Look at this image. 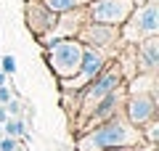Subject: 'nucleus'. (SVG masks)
<instances>
[{
  "instance_id": "f257e3e1",
  "label": "nucleus",
  "mask_w": 159,
  "mask_h": 151,
  "mask_svg": "<svg viewBox=\"0 0 159 151\" xmlns=\"http://www.w3.org/2000/svg\"><path fill=\"white\" fill-rule=\"evenodd\" d=\"M143 143V130L133 127L122 112L111 119L82 130L74 143V151H109V149H138Z\"/></svg>"
},
{
  "instance_id": "f03ea898",
  "label": "nucleus",
  "mask_w": 159,
  "mask_h": 151,
  "mask_svg": "<svg viewBox=\"0 0 159 151\" xmlns=\"http://www.w3.org/2000/svg\"><path fill=\"white\" fill-rule=\"evenodd\" d=\"M125 85V74H122V69H119L117 61H109L106 66L101 69V74L98 77H93L90 82L85 85V88L80 90V109H77V127L88 119V114L93 112V106H96L101 98H106L109 93H114L117 88H122Z\"/></svg>"
},
{
  "instance_id": "7ed1b4c3",
  "label": "nucleus",
  "mask_w": 159,
  "mask_h": 151,
  "mask_svg": "<svg viewBox=\"0 0 159 151\" xmlns=\"http://www.w3.org/2000/svg\"><path fill=\"white\" fill-rule=\"evenodd\" d=\"M82 53H85V45L77 37H58V40L45 43V61L51 66V72L58 77V82L72 80L80 72Z\"/></svg>"
},
{
  "instance_id": "20e7f679",
  "label": "nucleus",
  "mask_w": 159,
  "mask_h": 151,
  "mask_svg": "<svg viewBox=\"0 0 159 151\" xmlns=\"http://www.w3.org/2000/svg\"><path fill=\"white\" fill-rule=\"evenodd\" d=\"M151 34H159V3L157 0H146L143 6H138L130 13V19L119 27V37L133 45L143 37H151Z\"/></svg>"
},
{
  "instance_id": "39448f33",
  "label": "nucleus",
  "mask_w": 159,
  "mask_h": 151,
  "mask_svg": "<svg viewBox=\"0 0 159 151\" xmlns=\"http://www.w3.org/2000/svg\"><path fill=\"white\" fill-rule=\"evenodd\" d=\"M135 11L133 0H88V19L96 24L122 27Z\"/></svg>"
},
{
  "instance_id": "423d86ee",
  "label": "nucleus",
  "mask_w": 159,
  "mask_h": 151,
  "mask_svg": "<svg viewBox=\"0 0 159 151\" xmlns=\"http://www.w3.org/2000/svg\"><path fill=\"white\" fill-rule=\"evenodd\" d=\"M122 114L127 117V122L133 127L141 130L143 125H148L151 119H157V95L151 90H133L125 95V103H122Z\"/></svg>"
},
{
  "instance_id": "0eeeda50",
  "label": "nucleus",
  "mask_w": 159,
  "mask_h": 151,
  "mask_svg": "<svg viewBox=\"0 0 159 151\" xmlns=\"http://www.w3.org/2000/svg\"><path fill=\"white\" fill-rule=\"evenodd\" d=\"M77 40L88 48H98V50H114L119 37V27H111V24H96V21H85L77 32Z\"/></svg>"
},
{
  "instance_id": "6e6552de",
  "label": "nucleus",
  "mask_w": 159,
  "mask_h": 151,
  "mask_svg": "<svg viewBox=\"0 0 159 151\" xmlns=\"http://www.w3.org/2000/svg\"><path fill=\"white\" fill-rule=\"evenodd\" d=\"M85 21H90V19H88V3L80 6V8H72V11H66V13H58L53 29L40 40V43L45 45V43H51V40H58V37H77L80 27Z\"/></svg>"
},
{
  "instance_id": "1a4fd4ad",
  "label": "nucleus",
  "mask_w": 159,
  "mask_h": 151,
  "mask_svg": "<svg viewBox=\"0 0 159 151\" xmlns=\"http://www.w3.org/2000/svg\"><path fill=\"white\" fill-rule=\"evenodd\" d=\"M24 21H27V29L34 37L43 40L56 24V13L48 11V6L43 0H27L24 3Z\"/></svg>"
},
{
  "instance_id": "9d476101",
  "label": "nucleus",
  "mask_w": 159,
  "mask_h": 151,
  "mask_svg": "<svg viewBox=\"0 0 159 151\" xmlns=\"http://www.w3.org/2000/svg\"><path fill=\"white\" fill-rule=\"evenodd\" d=\"M135 66H138V74H157L159 34H151V37H143L135 43Z\"/></svg>"
},
{
  "instance_id": "9b49d317",
  "label": "nucleus",
  "mask_w": 159,
  "mask_h": 151,
  "mask_svg": "<svg viewBox=\"0 0 159 151\" xmlns=\"http://www.w3.org/2000/svg\"><path fill=\"white\" fill-rule=\"evenodd\" d=\"M48 6V11H53L58 16V13H66V11H72V8H80V6H85L88 0H43Z\"/></svg>"
},
{
  "instance_id": "f8f14e48",
  "label": "nucleus",
  "mask_w": 159,
  "mask_h": 151,
  "mask_svg": "<svg viewBox=\"0 0 159 151\" xmlns=\"http://www.w3.org/2000/svg\"><path fill=\"white\" fill-rule=\"evenodd\" d=\"M3 133L6 135H11V138H19V135H24V122L21 119H16V117H8L6 122H3Z\"/></svg>"
},
{
  "instance_id": "ddd939ff",
  "label": "nucleus",
  "mask_w": 159,
  "mask_h": 151,
  "mask_svg": "<svg viewBox=\"0 0 159 151\" xmlns=\"http://www.w3.org/2000/svg\"><path fill=\"white\" fill-rule=\"evenodd\" d=\"M0 72L3 74H13L16 72V58L13 56H3L0 58Z\"/></svg>"
},
{
  "instance_id": "4468645a",
  "label": "nucleus",
  "mask_w": 159,
  "mask_h": 151,
  "mask_svg": "<svg viewBox=\"0 0 159 151\" xmlns=\"http://www.w3.org/2000/svg\"><path fill=\"white\" fill-rule=\"evenodd\" d=\"M0 151H19V140L11 138V135H6V138L0 140Z\"/></svg>"
},
{
  "instance_id": "2eb2a0df",
  "label": "nucleus",
  "mask_w": 159,
  "mask_h": 151,
  "mask_svg": "<svg viewBox=\"0 0 159 151\" xmlns=\"http://www.w3.org/2000/svg\"><path fill=\"white\" fill-rule=\"evenodd\" d=\"M11 98H13V95H11V90H8L6 85H0V103H8Z\"/></svg>"
},
{
  "instance_id": "dca6fc26",
  "label": "nucleus",
  "mask_w": 159,
  "mask_h": 151,
  "mask_svg": "<svg viewBox=\"0 0 159 151\" xmlns=\"http://www.w3.org/2000/svg\"><path fill=\"white\" fill-rule=\"evenodd\" d=\"M6 119H8V112H6V106H3V103H0V125L6 122Z\"/></svg>"
},
{
  "instance_id": "f3484780",
  "label": "nucleus",
  "mask_w": 159,
  "mask_h": 151,
  "mask_svg": "<svg viewBox=\"0 0 159 151\" xmlns=\"http://www.w3.org/2000/svg\"><path fill=\"white\" fill-rule=\"evenodd\" d=\"M0 85H6V74L3 72H0Z\"/></svg>"
},
{
  "instance_id": "a211bd4d",
  "label": "nucleus",
  "mask_w": 159,
  "mask_h": 151,
  "mask_svg": "<svg viewBox=\"0 0 159 151\" xmlns=\"http://www.w3.org/2000/svg\"><path fill=\"white\" fill-rule=\"evenodd\" d=\"M0 133H3V125H0Z\"/></svg>"
},
{
  "instance_id": "6ab92c4d",
  "label": "nucleus",
  "mask_w": 159,
  "mask_h": 151,
  "mask_svg": "<svg viewBox=\"0 0 159 151\" xmlns=\"http://www.w3.org/2000/svg\"><path fill=\"white\" fill-rule=\"evenodd\" d=\"M133 151H135V149H133Z\"/></svg>"
}]
</instances>
